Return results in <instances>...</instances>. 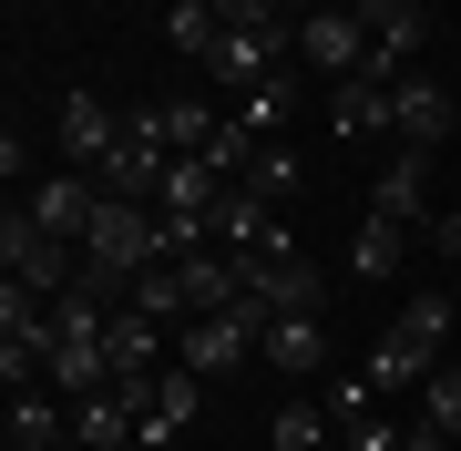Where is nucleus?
I'll return each mask as SVG.
<instances>
[{
  "label": "nucleus",
  "instance_id": "nucleus-17",
  "mask_svg": "<svg viewBox=\"0 0 461 451\" xmlns=\"http://www.w3.org/2000/svg\"><path fill=\"white\" fill-rule=\"evenodd\" d=\"M41 380H51V390H72V401H93V390H113V369H103V338H51Z\"/></svg>",
  "mask_w": 461,
  "mask_h": 451
},
{
  "label": "nucleus",
  "instance_id": "nucleus-3",
  "mask_svg": "<svg viewBox=\"0 0 461 451\" xmlns=\"http://www.w3.org/2000/svg\"><path fill=\"white\" fill-rule=\"evenodd\" d=\"M267 318H277V308H257V298H236V308H215V318H185V369H195V380H226V369H247L257 359V338H267Z\"/></svg>",
  "mask_w": 461,
  "mask_h": 451
},
{
  "label": "nucleus",
  "instance_id": "nucleus-19",
  "mask_svg": "<svg viewBox=\"0 0 461 451\" xmlns=\"http://www.w3.org/2000/svg\"><path fill=\"white\" fill-rule=\"evenodd\" d=\"M400 257H411V226H390V216H369L348 236V277H400Z\"/></svg>",
  "mask_w": 461,
  "mask_h": 451
},
{
  "label": "nucleus",
  "instance_id": "nucleus-21",
  "mask_svg": "<svg viewBox=\"0 0 461 451\" xmlns=\"http://www.w3.org/2000/svg\"><path fill=\"white\" fill-rule=\"evenodd\" d=\"M329 441H339L329 401H287L277 420H267V451H329Z\"/></svg>",
  "mask_w": 461,
  "mask_h": 451
},
{
  "label": "nucleus",
  "instance_id": "nucleus-10",
  "mask_svg": "<svg viewBox=\"0 0 461 451\" xmlns=\"http://www.w3.org/2000/svg\"><path fill=\"white\" fill-rule=\"evenodd\" d=\"M369 216H390V226H430V144H400L390 165H379Z\"/></svg>",
  "mask_w": 461,
  "mask_h": 451
},
{
  "label": "nucleus",
  "instance_id": "nucleus-24",
  "mask_svg": "<svg viewBox=\"0 0 461 451\" xmlns=\"http://www.w3.org/2000/svg\"><path fill=\"white\" fill-rule=\"evenodd\" d=\"M247 185H257V195H277V205H287V195H297V154H287V144H257Z\"/></svg>",
  "mask_w": 461,
  "mask_h": 451
},
{
  "label": "nucleus",
  "instance_id": "nucleus-8",
  "mask_svg": "<svg viewBox=\"0 0 461 451\" xmlns=\"http://www.w3.org/2000/svg\"><path fill=\"white\" fill-rule=\"evenodd\" d=\"M236 277H247V298H257V308H277V318L329 298V277H318L308 257H287V247H257V257H236Z\"/></svg>",
  "mask_w": 461,
  "mask_h": 451
},
{
  "label": "nucleus",
  "instance_id": "nucleus-11",
  "mask_svg": "<svg viewBox=\"0 0 461 451\" xmlns=\"http://www.w3.org/2000/svg\"><path fill=\"white\" fill-rule=\"evenodd\" d=\"M215 247H226V257L287 247V226H277V195H257V185H226V195H215Z\"/></svg>",
  "mask_w": 461,
  "mask_h": 451
},
{
  "label": "nucleus",
  "instance_id": "nucleus-18",
  "mask_svg": "<svg viewBox=\"0 0 461 451\" xmlns=\"http://www.w3.org/2000/svg\"><path fill=\"white\" fill-rule=\"evenodd\" d=\"M287 113H297V72H267V83L236 93V123H247L257 144H277V134H287Z\"/></svg>",
  "mask_w": 461,
  "mask_h": 451
},
{
  "label": "nucleus",
  "instance_id": "nucleus-4",
  "mask_svg": "<svg viewBox=\"0 0 461 451\" xmlns=\"http://www.w3.org/2000/svg\"><path fill=\"white\" fill-rule=\"evenodd\" d=\"M0 277H21V287H41V298H62V287L83 277V247H72V236H41V226L11 205V226H0Z\"/></svg>",
  "mask_w": 461,
  "mask_h": 451
},
{
  "label": "nucleus",
  "instance_id": "nucleus-23",
  "mask_svg": "<svg viewBox=\"0 0 461 451\" xmlns=\"http://www.w3.org/2000/svg\"><path fill=\"white\" fill-rule=\"evenodd\" d=\"M215 134H226V113H215V103H165V144H175V154H205Z\"/></svg>",
  "mask_w": 461,
  "mask_h": 451
},
{
  "label": "nucleus",
  "instance_id": "nucleus-13",
  "mask_svg": "<svg viewBox=\"0 0 461 451\" xmlns=\"http://www.w3.org/2000/svg\"><path fill=\"white\" fill-rule=\"evenodd\" d=\"M195 410H205V380H195L185 359H165V380H154V410H144V451H175Z\"/></svg>",
  "mask_w": 461,
  "mask_h": 451
},
{
  "label": "nucleus",
  "instance_id": "nucleus-28",
  "mask_svg": "<svg viewBox=\"0 0 461 451\" xmlns=\"http://www.w3.org/2000/svg\"><path fill=\"white\" fill-rule=\"evenodd\" d=\"M430 11H441V0H430Z\"/></svg>",
  "mask_w": 461,
  "mask_h": 451
},
{
  "label": "nucleus",
  "instance_id": "nucleus-14",
  "mask_svg": "<svg viewBox=\"0 0 461 451\" xmlns=\"http://www.w3.org/2000/svg\"><path fill=\"white\" fill-rule=\"evenodd\" d=\"M329 134H339V144H369V134H390V83L348 72V83L329 93Z\"/></svg>",
  "mask_w": 461,
  "mask_h": 451
},
{
  "label": "nucleus",
  "instance_id": "nucleus-12",
  "mask_svg": "<svg viewBox=\"0 0 461 451\" xmlns=\"http://www.w3.org/2000/svg\"><path fill=\"white\" fill-rule=\"evenodd\" d=\"M390 134L400 144H441L451 134V93L430 83V72H400V83H390Z\"/></svg>",
  "mask_w": 461,
  "mask_h": 451
},
{
  "label": "nucleus",
  "instance_id": "nucleus-27",
  "mask_svg": "<svg viewBox=\"0 0 461 451\" xmlns=\"http://www.w3.org/2000/svg\"><path fill=\"white\" fill-rule=\"evenodd\" d=\"M329 451H359V441H329Z\"/></svg>",
  "mask_w": 461,
  "mask_h": 451
},
{
  "label": "nucleus",
  "instance_id": "nucleus-1",
  "mask_svg": "<svg viewBox=\"0 0 461 451\" xmlns=\"http://www.w3.org/2000/svg\"><path fill=\"white\" fill-rule=\"evenodd\" d=\"M165 257H175L165 205H144V195H103V216H93V236H83V267H93V277L133 287L144 267H165Z\"/></svg>",
  "mask_w": 461,
  "mask_h": 451
},
{
  "label": "nucleus",
  "instance_id": "nucleus-20",
  "mask_svg": "<svg viewBox=\"0 0 461 451\" xmlns=\"http://www.w3.org/2000/svg\"><path fill=\"white\" fill-rule=\"evenodd\" d=\"M165 41L185 62H215V41H226V21H215V0H165Z\"/></svg>",
  "mask_w": 461,
  "mask_h": 451
},
{
  "label": "nucleus",
  "instance_id": "nucleus-29",
  "mask_svg": "<svg viewBox=\"0 0 461 451\" xmlns=\"http://www.w3.org/2000/svg\"><path fill=\"white\" fill-rule=\"evenodd\" d=\"M308 11H318V0H308Z\"/></svg>",
  "mask_w": 461,
  "mask_h": 451
},
{
  "label": "nucleus",
  "instance_id": "nucleus-15",
  "mask_svg": "<svg viewBox=\"0 0 461 451\" xmlns=\"http://www.w3.org/2000/svg\"><path fill=\"white\" fill-rule=\"evenodd\" d=\"M175 267H185V318H215V308L247 298V277H236L226 247H195V257H175Z\"/></svg>",
  "mask_w": 461,
  "mask_h": 451
},
{
  "label": "nucleus",
  "instance_id": "nucleus-22",
  "mask_svg": "<svg viewBox=\"0 0 461 451\" xmlns=\"http://www.w3.org/2000/svg\"><path fill=\"white\" fill-rule=\"evenodd\" d=\"M123 308H133V318H165V329H185V267H175V257H165V267H144V277L123 287Z\"/></svg>",
  "mask_w": 461,
  "mask_h": 451
},
{
  "label": "nucleus",
  "instance_id": "nucleus-9",
  "mask_svg": "<svg viewBox=\"0 0 461 451\" xmlns=\"http://www.w3.org/2000/svg\"><path fill=\"white\" fill-rule=\"evenodd\" d=\"M257 359L277 369V380H329V318H318V308H287V318H267Z\"/></svg>",
  "mask_w": 461,
  "mask_h": 451
},
{
  "label": "nucleus",
  "instance_id": "nucleus-26",
  "mask_svg": "<svg viewBox=\"0 0 461 451\" xmlns=\"http://www.w3.org/2000/svg\"><path fill=\"white\" fill-rule=\"evenodd\" d=\"M430 257H461V216H430Z\"/></svg>",
  "mask_w": 461,
  "mask_h": 451
},
{
  "label": "nucleus",
  "instance_id": "nucleus-25",
  "mask_svg": "<svg viewBox=\"0 0 461 451\" xmlns=\"http://www.w3.org/2000/svg\"><path fill=\"white\" fill-rule=\"evenodd\" d=\"M420 420H441V431L461 441V369H451V359L430 369V410H420Z\"/></svg>",
  "mask_w": 461,
  "mask_h": 451
},
{
  "label": "nucleus",
  "instance_id": "nucleus-2",
  "mask_svg": "<svg viewBox=\"0 0 461 451\" xmlns=\"http://www.w3.org/2000/svg\"><path fill=\"white\" fill-rule=\"evenodd\" d=\"M451 329H461V298L420 287V298L390 318V338L369 349V380H379V390H400V380H430V369H441V338H451Z\"/></svg>",
  "mask_w": 461,
  "mask_h": 451
},
{
  "label": "nucleus",
  "instance_id": "nucleus-5",
  "mask_svg": "<svg viewBox=\"0 0 461 451\" xmlns=\"http://www.w3.org/2000/svg\"><path fill=\"white\" fill-rule=\"evenodd\" d=\"M369 21L359 11H348V0H318V11L308 21H297V62H318V72H339V83H348V72H369Z\"/></svg>",
  "mask_w": 461,
  "mask_h": 451
},
{
  "label": "nucleus",
  "instance_id": "nucleus-7",
  "mask_svg": "<svg viewBox=\"0 0 461 451\" xmlns=\"http://www.w3.org/2000/svg\"><path fill=\"white\" fill-rule=\"evenodd\" d=\"M21 216H32L41 236H72V247H83V236H93V216H103V175H83V165H62V175H41V185H32V205H21Z\"/></svg>",
  "mask_w": 461,
  "mask_h": 451
},
{
  "label": "nucleus",
  "instance_id": "nucleus-16",
  "mask_svg": "<svg viewBox=\"0 0 461 451\" xmlns=\"http://www.w3.org/2000/svg\"><path fill=\"white\" fill-rule=\"evenodd\" d=\"M287 51H297V41H267V32H226L205 72H215L226 93H247V83H267V72H287Z\"/></svg>",
  "mask_w": 461,
  "mask_h": 451
},
{
  "label": "nucleus",
  "instance_id": "nucleus-6",
  "mask_svg": "<svg viewBox=\"0 0 461 451\" xmlns=\"http://www.w3.org/2000/svg\"><path fill=\"white\" fill-rule=\"evenodd\" d=\"M51 144H62V165L103 175V154L123 144V113H113L103 93H62V103H51Z\"/></svg>",
  "mask_w": 461,
  "mask_h": 451
}]
</instances>
